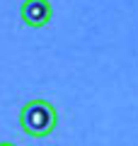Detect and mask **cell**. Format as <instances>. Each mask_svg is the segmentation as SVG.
Returning a JSON list of instances; mask_svg holds the SVG:
<instances>
[{"label": "cell", "mask_w": 138, "mask_h": 146, "mask_svg": "<svg viewBox=\"0 0 138 146\" xmlns=\"http://www.w3.org/2000/svg\"><path fill=\"white\" fill-rule=\"evenodd\" d=\"M58 124V112L49 100H29L20 110V127L32 139L49 136Z\"/></svg>", "instance_id": "6da1fadb"}, {"label": "cell", "mask_w": 138, "mask_h": 146, "mask_svg": "<svg viewBox=\"0 0 138 146\" xmlns=\"http://www.w3.org/2000/svg\"><path fill=\"white\" fill-rule=\"evenodd\" d=\"M20 17L27 27L32 29H41L51 22L53 17V5L49 0H22L20 5Z\"/></svg>", "instance_id": "7a4b0ae2"}, {"label": "cell", "mask_w": 138, "mask_h": 146, "mask_svg": "<svg viewBox=\"0 0 138 146\" xmlns=\"http://www.w3.org/2000/svg\"><path fill=\"white\" fill-rule=\"evenodd\" d=\"M0 146H17V144H10V141H3V144H0Z\"/></svg>", "instance_id": "3957f363"}]
</instances>
